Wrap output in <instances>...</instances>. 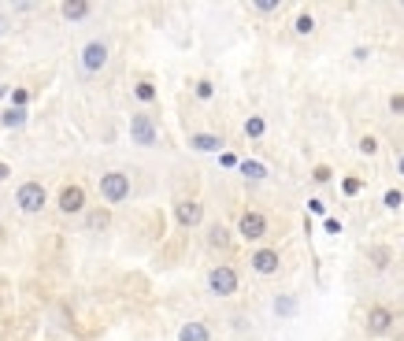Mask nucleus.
<instances>
[{"label": "nucleus", "mask_w": 404, "mask_h": 341, "mask_svg": "<svg viewBox=\"0 0 404 341\" xmlns=\"http://www.w3.org/2000/svg\"><path fill=\"white\" fill-rule=\"evenodd\" d=\"M308 208H311V215H323V211H326L323 200H308Z\"/></svg>", "instance_id": "cd10ccee"}, {"label": "nucleus", "mask_w": 404, "mask_h": 341, "mask_svg": "<svg viewBox=\"0 0 404 341\" xmlns=\"http://www.w3.org/2000/svg\"><path fill=\"white\" fill-rule=\"evenodd\" d=\"M237 167H241L245 178H263V174H268V167H263V163H256V160H241Z\"/></svg>", "instance_id": "f3484780"}, {"label": "nucleus", "mask_w": 404, "mask_h": 341, "mask_svg": "<svg viewBox=\"0 0 404 341\" xmlns=\"http://www.w3.org/2000/svg\"><path fill=\"white\" fill-rule=\"evenodd\" d=\"M316 182H330V167H316Z\"/></svg>", "instance_id": "c756f323"}, {"label": "nucleus", "mask_w": 404, "mask_h": 341, "mask_svg": "<svg viewBox=\"0 0 404 341\" xmlns=\"http://www.w3.org/2000/svg\"><path fill=\"white\" fill-rule=\"evenodd\" d=\"M385 204H390V208H401V204H404L401 193H397V189H390V193H385Z\"/></svg>", "instance_id": "b1692460"}, {"label": "nucleus", "mask_w": 404, "mask_h": 341, "mask_svg": "<svg viewBox=\"0 0 404 341\" xmlns=\"http://www.w3.org/2000/svg\"><path fill=\"white\" fill-rule=\"evenodd\" d=\"M178 341H212V334H208L204 322H182Z\"/></svg>", "instance_id": "f8f14e48"}, {"label": "nucleus", "mask_w": 404, "mask_h": 341, "mask_svg": "<svg viewBox=\"0 0 404 341\" xmlns=\"http://www.w3.org/2000/svg\"><path fill=\"white\" fill-rule=\"evenodd\" d=\"M189 145L197 152H219V149H223V137H219V134H193Z\"/></svg>", "instance_id": "9b49d317"}, {"label": "nucleus", "mask_w": 404, "mask_h": 341, "mask_svg": "<svg viewBox=\"0 0 404 341\" xmlns=\"http://www.w3.org/2000/svg\"><path fill=\"white\" fill-rule=\"evenodd\" d=\"M8 174H12V167H8V163H0V182H4Z\"/></svg>", "instance_id": "7c9ffc66"}, {"label": "nucleus", "mask_w": 404, "mask_h": 341, "mask_svg": "<svg viewBox=\"0 0 404 341\" xmlns=\"http://www.w3.org/2000/svg\"><path fill=\"white\" fill-rule=\"evenodd\" d=\"M256 12H278V0H260V4H256Z\"/></svg>", "instance_id": "a878e982"}, {"label": "nucleus", "mask_w": 404, "mask_h": 341, "mask_svg": "<svg viewBox=\"0 0 404 341\" xmlns=\"http://www.w3.org/2000/svg\"><path fill=\"white\" fill-rule=\"evenodd\" d=\"M100 197H104L108 204H123V200L130 197V178H126L123 171L100 174Z\"/></svg>", "instance_id": "f257e3e1"}, {"label": "nucleus", "mask_w": 404, "mask_h": 341, "mask_svg": "<svg viewBox=\"0 0 404 341\" xmlns=\"http://www.w3.org/2000/svg\"><path fill=\"white\" fill-rule=\"evenodd\" d=\"M208 245H212V248H230V230H226V226H212Z\"/></svg>", "instance_id": "2eb2a0df"}, {"label": "nucleus", "mask_w": 404, "mask_h": 341, "mask_svg": "<svg viewBox=\"0 0 404 341\" xmlns=\"http://www.w3.org/2000/svg\"><path fill=\"white\" fill-rule=\"evenodd\" d=\"M375 260H379L375 267H385V260H390V252H385V248H375Z\"/></svg>", "instance_id": "c85d7f7f"}, {"label": "nucleus", "mask_w": 404, "mask_h": 341, "mask_svg": "<svg viewBox=\"0 0 404 341\" xmlns=\"http://www.w3.org/2000/svg\"><path fill=\"white\" fill-rule=\"evenodd\" d=\"M390 322H393V316L385 308H371V311H367V330H371V334H385Z\"/></svg>", "instance_id": "9d476101"}, {"label": "nucleus", "mask_w": 404, "mask_h": 341, "mask_svg": "<svg viewBox=\"0 0 404 341\" xmlns=\"http://www.w3.org/2000/svg\"><path fill=\"white\" fill-rule=\"evenodd\" d=\"M12 100H15V108H23L26 100H30V93H26V89H15V93H12Z\"/></svg>", "instance_id": "bb28decb"}, {"label": "nucleus", "mask_w": 404, "mask_h": 341, "mask_svg": "<svg viewBox=\"0 0 404 341\" xmlns=\"http://www.w3.org/2000/svg\"><path fill=\"white\" fill-rule=\"evenodd\" d=\"M82 208H86V189L75 186V182H71V186H63L60 189V211H63V215H78Z\"/></svg>", "instance_id": "0eeeda50"}, {"label": "nucleus", "mask_w": 404, "mask_h": 341, "mask_svg": "<svg viewBox=\"0 0 404 341\" xmlns=\"http://www.w3.org/2000/svg\"><path fill=\"white\" fill-rule=\"evenodd\" d=\"M0 123H4L8 130H12V126H23L26 123V112H23V108H8V112L0 115Z\"/></svg>", "instance_id": "dca6fc26"}, {"label": "nucleus", "mask_w": 404, "mask_h": 341, "mask_svg": "<svg viewBox=\"0 0 404 341\" xmlns=\"http://www.w3.org/2000/svg\"><path fill=\"white\" fill-rule=\"evenodd\" d=\"M174 219H178V226H197L204 219V204L200 200H178L174 204Z\"/></svg>", "instance_id": "6e6552de"}, {"label": "nucleus", "mask_w": 404, "mask_h": 341, "mask_svg": "<svg viewBox=\"0 0 404 341\" xmlns=\"http://www.w3.org/2000/svg\"><path fill=\"white\" fill-rule=\"evenodd\" d=\"M397 171H401V174H404V152H401V156H397Z\"/></svg>", "instance_id": "2f4dec72"}, {"label": "nucleus", "mask_w": 404, "mask_h": 341, "mask_svg": "<svg viewBox=\"0 0 404 341\" xmlns=\"http://www.w3.org/2000/svg\"><path fill=\"white\" fill-rule=\"evenodd\" d=\"M208 290H212L215 297H234L237 293V271L226 263L212 267V271H208Z\"/></svg>", "instance_id": "7ed1b4c3"}, {"label": "nucleus", "mask_w": 404, "mask_h": 341, "mask_svg": "<svg viewBox=\"0 0 404 341\" xmlns=\"http://www.w3.org/2000/svg\"><path fill=\"white\" fill-rule=\"evenodd\" d=\"M193 93H197L200 100H212V93H215V86H212V82H204V78H200V82H197V86H193Z\"/></svg>", "instance_id": "aec40b11"}, {"label": "nucleus", "mask_w": 404, "mask_h": 341, "mask_svg": "<svg viewBox=\"0 0 404 341\" xmlns=\"http://www.w3.org/2000/svg\"><path fill=\"white\" fill-rule=\"evenodd\" d=\"M104 63H108V45L104 41H89L86 49H82V67H86L89 75L104 71Z\"/></svg>", "instance_id": "423d86ee"}, {"label": "nucleus", "mask_w": 404, "mask_h": 341, "mask_svg": "<svg viewBox=\"0 0 404 341\" xmlns=\"http://www.w3.org/2000/svg\"><path fill=\"white\" fill-rule=\"evenodd\" d=\"M245 134H249V137H260V134H263V119L252 115L249 123H245Z\"/></svg>", "instance_id": "412c9836"}, {"label": "nucleus", "mask_w": 404, "mask_h": 341, "mask_svg": "<svg viewBox=\"0 0 404 341\" xmlns=\"http://www.w3.org/2000/svg\"><path fill=\"white\" fill-rule=\"evenodd\" d=\"M316 30V19H311V15H300L297 19V34H311Z\"/></svg>", "instance_id": "5701e85b"}, {"label": "nucleus", "mask_w": 404, "mask_h": 341, "mask_svg": "<svg viewBox=\"0 0 404 341\" xmlns=\"http://www.w3.org/2000/svg\"><path fill=\"white\" fill-rule=\"evenodd\" d=\"M108 223H112V211H108V208H93L86 215V226L89 230H108Z\"/></svg>", "instance_id": "ddd939ff"}, {"label": "nucleus", "mask_w": 404, "mask_h": 341, "mask_svg": "<svg viewBox=\"0 0 404 341\" xmlns=\"http://www.w3.org/2000/svg\"><path fill=\"white\" fill-rule=\"evenodd\" d=\"M390 108L401 115V112H404V93H393V97H390Z\"/></svg>", "instance_id": "393cba45"}, {"label": "nucleus", "mask_w": 404, "mask_h": 341, "mask_svg": "<svg viewBox=\"0 0 404 341\" xmlns=\"http://www.w3.org/2000/svg\"><path fill=\"white\" fill-rule=\"evenodd\" d=\"M237 234H241L245 242H260V237L268 234V219H263L260 211H241V219H237Z\"/></svg>", "instance_id": "39448f33"}, {"label": "nucleus", "mask_w": 404, "mask_h": 341, "mask_svg": "<svg viewBox=\"0 0 404 341\" xmlns=\"http://www.w3.org/2000/svg\"><path fill=\"white\" fill-rule=\"evenodd\" d=\"M274 311H278V316H293V311H297V301H293V297H278V301H274Z\"/></svg>", "instance_id": "6ab92c4d"}, {"label": "nucleus", "mask_w": 404, "mask_h": 341, "mask_svg": "<svg viewBox=\"0 0 404 341\" xmlns=\"http://www.w3.org/2000/svg\"><path fill=\"white\" fill-rule=\"evenodd\" d=\"M60 12H63V19H86V15H89V4H86V0H67Z\"/></svg>", "instance_id": "4468645a"}, {"label": "nucleus", "mask_w": 404, "mask_h": 341, "mask_svg": "<svg viewBox=\"0 0 404 341\" xmlns=\"http://www.w3.org/2000/svg\"><path fill=\"white\" fill-rule=\"evenodd\" d=\"M130 137H134V145H141V149H152V145L160 141L152 115H134L130 119Z\"/></svg>", "instance_id": "20e7f679"}, {"label": "nucleus", "mask_w": 404, "mask_h": 341, "mask_svg": "<svg viewBox=\"0 0 404 341\" xmlns=\"http://www.w3.org/2000/svg\"><path fill=\"white\" fill-rule=\"evenodd\" d=\"M278 252H274V248H260V252H252V271L256 274H274L278 271Z\"/></svg>", "instance_id": "1a4fd4ad"}, {"label": "nucleus", "mask_w": 404, "mask_h": 341, "mask_svg": "<svg viewBox=\"0 0 404 341\" xmlns=\"http://www.w3.org/2000/svg\"><path fill=\"white\" fill-rule=\"evenodd\" d=\"M45 200H49V193H45L41 182H23V186L15 189V204H19V211H26V215H38L45 208Z\"/></svg>", "instance_id": "f03ea898"}, {"label": "nucleus", "mask_w": 404, "mask_h": 341, "mask_svg": "<svg viewBox=\"0 0 404 341\" xmlns=\"http://www.w3.org/2000/svg\"><path fill=\"white\" fill-rule=\"evenodd\" d=\"M134 93H137V100H145V104H149V100H156V86H152V82H137Z\"/></svg>", "instance_id": "a211bd4d"}, {"label": "nucleus", "mask_w": 404, "mask_h": 341, "mask_svg": "<svg viewBox=\"0 0 404 341\" xmlns=\"http://www.w3.org/2000/svg\"><path fill=\"white\" fill-rule=\"evenodd\" d=\"M360 152H367V156H375V152H379V141H375V137H371V134H367V137H360Z\"/></svg>", "instance_id": "4be33fe9"}]
</instances>
